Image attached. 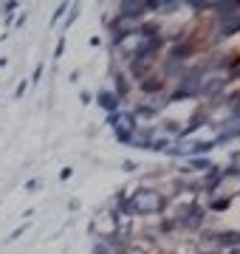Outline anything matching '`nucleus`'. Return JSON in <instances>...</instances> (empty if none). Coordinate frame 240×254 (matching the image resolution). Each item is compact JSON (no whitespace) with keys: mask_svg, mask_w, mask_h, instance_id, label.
Masks as SVG:
<instances>
[{"mask_svg":"<svg viewBox=\"0 0 240 254\" xmlns=\"http://www.w3.org/2000/svg\"><path fill=\"white\" fill-rule=\"evenodd\" d=\"M133 206L139 209V212H153V209L161 206V198H158L156 192H139L133 198Z\"/></svg>","mask_w":240,"mask_h":254,"instance_id":"nucleus-1","label":"nucleus"}]
</instances>
